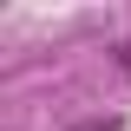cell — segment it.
Instances as JSON below:
<instances>
[{
	"label": "cell",
	"mask_w": 131,
	"mask_h": 131,
	"mask_svg": "<svg viewBox=\"0 0 131 131\" xmlns=\"http://www.w3.org/2000/svg\"><path fill=\"white\" fill-rule=\"evenodd\" d=\"M112 66H118V72H131V39H118V46H112Z\"/></svg>",
	"instance_id": "1"
},
{
	"label": "cell",
	"mask_w": 131,
	"mask_h": 131,
	"mask_svg": "<svg viewBox=\"0 0 131 131\" xmlns=\"http://www.w3.org/2000/svg\"><path fill=\"white\" fill-rule=\"evenodd\" d=\"M72 131H118V118H85V125H72Z\"/></svg>",
	"instance_id": "2"
}]
</instances>
